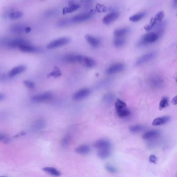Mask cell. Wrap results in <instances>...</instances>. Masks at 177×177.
<instances>
[{
  "instance_id": "6da1fadb",
  "label": "cell",
  "mask_w": 177,
  "mask_h": 177,
  "mask_svg": "<svg viewBox=\"0 0 177 177\" xmlns=\"http://www.w3.org/2000/svg\"><path fill=\"white\" fill-rule=\"evenodd\" d=\"M53 99V93L51 91H46L44 93L34 95L31 97V100L34 102L42 103L51 101Z\"/></svg>"
},
{
  "instance_id": "7a4b0ae2",
  "label": "cell",
  "mask_w": 177,
  "mask_h": 177,
  "mask_svg": "<svg viewBox=\"0 0 177 177\" xmlns=\"http://www.w3.org/2000/svg\"><path fill=\"white\" fill-rule=\"evenodd\" d=\"M160 36L155 32L147 33L142 38L140 41L138 43L139 46L146 45L155 42L157 41Z\"/></svg>"
},
{
  "instance_id": "3957f363",
  "label": "cell",
  "mask_w": 177,
  "mask_h": 177,
  "mask_svg": "<svg viewBox=\"0 0 177 177\" xmlns=\"http://www.w3.org/2000/svg\"><path fill=\"white\" fill-rule=\"evenodd\" d=\"M77 62L80 63L81 65L87 68L94 67L96 64L95 60L92 58L81 55H78Z\"/></svg>"
},
{
  "instance_id": "277c9868",
  "label": "cell",
  "mask_w": 177,
  "mask_h": 177,
  "mask_svg": "<svg viewBox=\"0 0 177 177\" xmlns=\"http://www.w3.org/2000/svg\"><path fill=\"white\" fill-rule=\"evenodd\" d=\"M70 40L69 38L63 37L53 41L47 45V48L49 49H56L67 44L70 42Z\"/></svg>"
},
{
  "instance_id": "5b68a950",
  "label": "cell",
  "mask_w": 177,
  "mask_h": 177,
  "mask_svg": "<svg viewBox=\"0 0 177 177\" xmlns=\"http://www.w3.org/2000/svg\"><path fill=\"white\" fill-rule=\"evenodd\" d=\"M156 52H154L146 54L141 56L139 57V58H138L136 61L135 65L137 66L142 65L144 64L149 62L152 60H153L156 57Z\"/></svg>"
},
{
  "instance_id": "8992f818",
  "label": "cell",
  "mask_w": 177,
  "mask_h": 177,
  "mask_svg": "<svg viewBox=\"0 0 177 177\" xmlns=\"http://www.w3.org/2000/svg\"><path fill=\"white\" fill-rule=\"evenodd\" d=\"M91 93V89L88 88L81 89L73 95V99L75 101H81L89 97Z\"/></svg>"
},
{
  "instance_id": "52a82bcc",
  "label": "cell",
  "mask_w": 177,
  "mask_h": 177,
  "mask_svg": "<svg viewBox=\"0 0 177 177\" xmlns=\"http://www.w3.org/2000/svg\"><path fill=\"white\" fill-rule=\"evenodd\" d=\"M150 85L153 89H160L164 86V81L162 78L158 75H153L150 78Z\"/></svg>"
},
{
  "instance_id": "ba28073f",
  "label": "cell",
  "mask_w": 177,
  "mask_h": 177,
  "mask_svg": "<svg viewBox=\"0 0 177 177\" xmlns=\"http://www.w3.org/2000/svg\"><path fill=\"white\" fill-rule=\"evenodd\" d=\"M91 14L90 13H84L80 14L74 16L70 19L71 23H80L82 22L87 21L91 18Z\"/></svg>"
},
{
  "instance_id": "9c48e42d",
  "label": "cell",
  "mask_w": 177,
  "mask_h": 177,
  "mask_svg": "<svg viewBox=\"0 0 177 177\" xmlns=\"http://www.w3.org/2000/svg\"><path fill=\"white\" fill-rule=\"evenodd\" d=\"M125 69V65L122 63H116L110 65L106 70L108 74H116L123 71Z\"/></svg>"
},
{
  "instance_id": "30bf717a",
  "label": "cell",
  "mask_w": 177,
  "mask_h": 177,
  "mask_svg": "<svg viewBox=\"0 0 177 177\" xmlns=\"http://www.w3.org/2000/svg\"><path fill=\"white\" fill-rule=\"evenodd\" d=\"M94 147L98 150L105 149H111V144L108 140L100 139L95 142L94 144Z\"/></svg>"
},
{
  "instance_id": "8fae6325",
  "label": "cell",
  "mask_w": 177,
  "mask_h": 177,
  "mask_svg": "<svg viewBox=\"0 0 177 177\" xmlns=\"http://www.w3.org/2000/svg\"><path fill=\"white\" fill-rule=\"evenodd\" d=\"M120 16L119 13L118 12H112L105 16L103 18L102 21L103 23L106 25H110L111 23L115 21Z\"/></svg>"
},
{
  "instance_id": "7c38bea8",
  "label": "cell",
  "mask_w": 177,
  "mask_h": 177,
  "mask_svg": "<svg viewBox=\"0 0 177 177\" xmlns=\"http://www.w3.org/2000/svg\"><path fill=\"white\" fill-rule=\"evenodd\" d=\"M160 135L159 131L155 129H152L148 131L142 136V139L145 140H152L156 139Z\"/></svg>"
},
{
  "instance_id": "4fadbf2b",
  "label": "cell",
  "mask_w": 177,
  "mask_h": 177,
  "mask_svg": "<svg viewBox=\"0 0 177 177\" xmlns=\"http://www.w3.org/2000/svg\"><path fill=\"white\" fill-rule=\"evenodd\" d=\"M85 38L87 42L89 43V44L94 48H97L100 45L101 41L100 40V39L95 36H93L91 34H86L85 36Z\"/></svg>"
},
{
  "instance_id": "5bb4252c",
  "label": "cell",
  "mask_w": 177,
  "mask_h": 177,
  "mask_svg": "<svg viewBox=\"0 0 177 177\" xmlns=\"http://www.w3.org/2000/svg\"><path fill=\"white\" fill-rule=\"evenodd\" d=\"M27 69V67L25 65H20L14 67L9 72V76L13 78L22 72H25Z\"/></svg>"
},
{
  "instance_id": "9a60e30c",
  "label": "cell",
  "mask_w": 177,
  "mask_h": 177,
  "mask_svg": "<svg viewBox=\"0 0 177 177\" xmlns=\"http://www.w3.org/2000/svg\"><path fill=\"white\" fill-rule=\"evenodd\" d=\"M169 120H170L169 116H162V117H158V118L154 119V120L152 122V125L154 126H161L162 125L166 124L168 122Z\"/></svg>"
},
{
  "instance_id": "2e32d148",
  "label": "cell",
  "mask_w": 177,
  "mask_h": 177,
  "mask_svg": "<svg viewBox=\"0 0 177 177\" xmlns=\"http://www.w3.org/2000/svg\"><path fill=\"white\" fill-rule=\"evenodd\" d=\"M18 48L21 52L25 53H34L37 51L36 47L30 45L29 43L21 45Z\"/></svg>"
},
{
  "instance_id": "e0dca14e",
  "label": "cell",
  "mask_w": 177,
  "mask_h": 177,
  "mask_svg": "<svg viewBox=\"0 0 177 177\" xmlns=\"http://www.w3.org/2000/svg\"><path fill=\"white\" fill-rule=\"evenodd\" d=\"M28 43L27 41L23 40L22 38H17L12 40L9 43V47L11 48H17L19 47L21 45Z\"/></svg>"
},
{
  "instance_id": "ac0fdd59",
  "label": "cell",
  "mask_w": 177,
  "mask_h": 177,
  "mask_svg": "<svg viewBox=\"0 0 177 177\" xmlns=\"http://www.w3.org/2000/svg\"><path fill=\"white\" fill-rule=\"evenodd\" d=\"M75 151L81 155H86L91 151V148L88 145L83 144L77 147Z\"/></svg>"
},
{
  "instance_id": "d6986e66",
  "label": "cell",
  "mask_w": 177,
  "mask_h": 177,
  "mask_svg": "<svg viewBox=\"0 0 177 177\" xmlns=\"http://www.w3.org/2000/svg\"><path fill=\"white\" fill-rule=\"evenodd\" d=\"M45 126H46V122L44 120H43L42 118H40L34 122L32 125V128L35 131H39L44 128Z\"/></svg>"
},
{
  "instance_id": "ffe728a7",
  "label": "cell",
  "mask_w": 177,
  "mask_h": 177,
  "mask_svg": "<svg viewBox=\"0 0 177 177\" xmlns=\"http://www.w3.org/2000/svg\"><path fill=\"white\" fill-rule=\"evenodd\" d=\"M80 5L76 3H73L70 5L68 7H65L63 9V14H67L74 12L75 11H77L78 9L80 8Z\"/></svg>"
},
{
  "instance_id": "44dd1931",
  "label": "cell",
  "mask_w": 177,
  "mask_h": 177,
  "mask_svg": "<svg viewBox=\"0 0 177 177\" xmlns=\"http://www.w3.org/2000/svg\"><path fill=\"white\" fill-rule=\"evenodd\" d=\"M43 170L48 173L50 175H52L53 176L56 177H59L61 175V172L60 171L57 170V169L52 167H46L43 168Z\"/></svg>"
},
{
  "instance_id": "7402d4cb",
  "label": "cell",
  "mask_w": 177,
  "mask_h": 177,
  "mask_svg": "<svg viewBox=\"0 0 177 177\" xmlns=\"http://www.w3.org/2000/svg\"><path fill=\"white\" fill-rule=\"evenodd\" d=\"M129 29L128 28H122L120 29L115 30L114 32V35L116 38H120L124 37L128 33Z\"/></svg>"
},
{
  "instance_id": "603a6c76",
  "label": "cell",
  "mask_w": 177,
  "mask_h": 177,
  "mask_svg": "<svg viewBox=\"0 0 177 177\" xmlns=\"http://www.w3.org/2000/svg\"><path fill=\"white\" fill-rule=\"evenodd\" d=\"M146 129V127L142 125H134L129 127V131L131 133H141Z\"/></svg>"
},
{
  "instance_id": "cb8c5ba5",
  "label": "cell",
  "mask_w": 177,
  "mask_h": 177,
  "mask_svg": "<svg viewBox=\"0 0 177 177\" xmlns=\"http://www.w3.org/2000/svg\"><path fill=\"white\" fill-rule=\"evenodd\" d=\"M111 153V149H105L102 150H98V155L101 159H105L108 158Z\"/></svg>"
},
{
  "instance_id": "d4e9b609",
  "label": "cell",
  "mask_w": 177,
  "mask_h": 177,
  "mask_svg": "<svg viewBox=\"0 0 177 177\" xmlns=\"http://www.w3.org/2000/svg\"><path fill=\"white\" fill-rule=\"evenodd\" d=\"M63 60L68 63H75L77 62L78 55L67 54L63 57Z\"/></svg>"
},
{
  "instance_id": "484cf974",
  "label": "cell",
  "mask_w": 177,
  "mask_h": 177,
  "mask_svg": "<svg viewBox=\"0 0 177 177\" xmlns=\"http://www.w3.org/2000/svg\"><path fill=\"white\" fill-rule=\"evenodd\" d=\"M146 13L145 12H141L131 16L129 19L130 21L132 22H138L143 19L144 17L146 16Z\"/></svg>"
},
{
  "instance_id": "4316f807",
  "label": "cell",
  "mask_w": 177,
  "mask_h": 177,
  "mask_svg": "<svg viewBox=\"0 0 177 177\" xmlns=\"http://www.w3.org/2000/svg\"><path fill=\"white\" fill-rule=\"evenodd\" d=\"M126 43V40L124 37L116 38H114L113 41V44L116 47H121L124 45Z\"/></svg>"
},
{
  "instance_id": "83f0119b",
  "label": "cell",
  "mask_w": 177,
  "mask_h": 177,
  "mask_svg": "<svg viewBox=\"0 0 177 177\" xmlns=\"http://www.w3.org/2000/svg\"><path fill=\"white\" fill-rule=\"evenodd\" d=\"M116 111L118 116H120V118H126L130 114V111H129L127 107Z\"/></svg>"
},
{
  "instance_id": "f1b7e54d",
  "label": "cell",
  "mask_w": 177,
  "mask_h": 177,
  "mask_svg": "<svg viewBox=\"0 0 177 177\" xmlns=\"http://www.w3.org/2000/svg\"><path fill=\"white\" fill-rule=\"evenodd\" d=\"M114 100V96L111 93L106 94L103 97V101L106 103H111Z\"/></svg>"
},
{
  "instance_id": "f546056e",
  "label": "cell",
  "mask_w": 177,
  "mask_h": 177,
  "mask_svg": "<svg viewBox=\"0 0 177 177\" xmlns=\"http://www.w3.org/2000/svg\"><path fill=\"white\" fill-rule=\"evenodd\" d=\"M115 107L116 110L121 109L123 108H126L127 105L126 103H125L124 101H122L120 99H117L115 103Z\"/></svg>"
},
{
  "instance_id": "4dcf8cb0",
  "label": "cell",
  "mask_w": 177,
  "mask_h": 177,
  "mask_svg": "<svg viewBox=\"0 0 177 177\" xmlns=\"http://www.w3.org/2000/svg\"><path fill=\"white\" fill-rule=\"evenodd\" d=\"M71 141V137L69 135H65L61 141V145L62 147H66L69 144Z\"/></svg>"
},
{
  "instance_id": "1f68e13d",
  "label": "cell",
  "mask_w": 177,
  "mask_h": 177,
  "mask_svg": "<svg viewBox=\"0 0 177 177\" xmlns=\"http://www.w3.org/2000/svg\"><path fill=\"white\" fill-rule=\"evenodd\" d=\"M23 15V13H22L20 11H16L10 14L9 15V18L11 19L15 20V19H18L20 18Z\"/></svg>"
},
{
  "instance_id": "d6a6232c",
  "label": "cell",
  "mask_w": 177,
  "mask_h": 177,
  "mask_svg": "<svg viewBox=\"0 0 177 177\" xmlns=\"http://www.w3.org/2000/svg\"><path fill=\"white\" fill-rule=\"evenodd\" d=\"M169 105V101L168 99L166 98V97H164L161 100H160V109H163L164 108H166Z\"/></svg>"
},
{
  "instance_id": "836d02e7",
  "label": "cell",
  "mask_w": 177,
  "mask_h": 177,
  "mask_svg": "<svg viewBox=\"0 0 177 177\" xmlns=\"http://www.w3.org/2000/svg\"><path fill=\"white\" fill-rule=\"evenodd\" d=\"M25 28L23 27L21 25H15L12 28L11 30L13 32L19 33H22L23 32H25Z\"/></svg>"
},
{
  "instance_id": "e575fe53",
  "label": "cell",
  "mask_w": 177,
  "mask_h": 177,
  "mask_svg": "<svg viewBox=\"0 0 177 177\" xmlns=\"http://www.w3.org/2000/svg\"><path fill=\"white\" fill-rule=\"evenodd\" d=\"M61 74H61V71L60 70L59 68L55 67L53 71L49 74V76H52L54 78H58V77L61 76Z\"/></svg>"
},
{
  "instance_id": "d590c367",
  "label": "cell",
  "mask_w": 177,
  "mask_h": 177,
  "mask_svg": "<svg viewBox=\"0 0 177 177\" xmlns=\"http://www.w3.org/2000/svg\"><path fill=\"white\" fill-rule=\"evenodd\" d=\"M0 141L5 144H8L11 142V139L7 135L0 133Z\"/></svg>"
},
{
  "instance_id": "8d00e7d4",
  "label": "cell",
  "mask_w": 177,
  "mask_h": 177,
  "mask_svg": "<svg viewBox=\"0 0 177 177\" xmlns=\"http://www.w3.org/2000/svg\"><path fill=\"white\" fill-rule=\"evenodd\" d=\"M105 168L106 170L109 171V173H115L118 172V170L115 167L112 166L110 164H106L105 166Z\"/></svg>"
},
{
  "instance_id": "74e56055",
  "label": "cell",
  "mask_w": 177,
  "mask_h": 177,
  "mask_svg": "<svg viewBox=\"0 0 177 177\" xmlns=\"http://www.w3.org/2000/svg\"><path fill=\"white\" fill-rule=\"evenodd\" d=\"M164 12L163 11H160L158 13H157V14L155 16L154 18L156 19L158 22H160L162 21V19L164 17Z\"/></svg>"
},
{
  "instance_id": "f35d334b",
  "label": "cell",
  "mask_w": 177,
  "mask_h": 177,
  "mask_svg": "<svg viewBox=\"0 0 177 177\" xmlns=\"http://www.w3.org/2000/svg\"><path fill=\"white\" fill-rule=\"evenodd\" d=\"M23 84L25 85V86L27 87L28 89H34V87L36 86V84L34 83L32 81H31L30 80H25L23 81Z\"/></svg>"
},
{
  "instance_id": "ab89813d",
  "label": "cell",
  "mask_w": 177,
  "mask_h": 177,
  "mask_svg": "<svg viewBox=\"0 0 177 177\" xmlns=\"http://www.w3.org/2000/svg\"><path fill=\"white\" fill-rule=\"evenodd\" d=\"M149 162H151L152 164H155L157 163V162L158 160V158H157V157L154 154H152L149 157Z\"/></svg>"
},
{
  "instance_id": "60d3db41",
  "label": "cell",
  "mask_w": 177,
  "mask_h": 177,
  "mask_svg": "<svg viewBox=\"0 0 177 177\" xmlns=\"http://www.w3.org/2000/svg\"><path fill=\"white\" fill-rule=\"evenodd\" d=\"M26 134H27V133H26L25 131H20V132L17 133V134H16L15 136H14L13 137H14V138H19V137L23 136H25V135H26Z\"/></svg>"
},
{
  "instance_id": "b9f144b4",
  "label": "cell",
  "mask_w": 177,
  "mask_h": 177,
  "mask_svg": "<svg viewBox=\"0 0 177 177\" xmlns=\"http://www.w3.org/2000/svg\"><path fill=\"white\" fill-rule=\"evenodd\" d=\"M109 82L108 81H102V82H101L99 83V85H98V87H105L107 85L109 84Z\"/></svg>"
},
{
  "instance_id": "7bdbcfd3",
  "label": "cell",
  "mask_w": 177,
  "mask_h": 177,
  "mask_svg": "<svg viewBox=\"0 0 177 177\" xmlns=\"http://www.w3.org/2000/svg\"><path fill=\"white\" fill-rule=\"evenodd\" d=\"M6 95L4 94H2V93H0V101H2L4 100L6 98Z\"/></svg>"
},
{
  "instance_id": "ee69618b",
  "label": "cell",
  "mask_w": 177,
  "mask_h": 177,
  "mask_svg": "<svg viewBox=\"0 0 177 177\" xmlns=\"http://www.w3.org/2000/svg\"><path fill=\"white\" fill-rule=\"evenodd\" d=\"M30 31H31V28H30L29 27L25 28V32L27 33H28Z\"/></svg>"
},
{
  "instance_id": "f6af8a7d",
  "label": "cell",
  "mask_w": 177,
  "mask_h": 177,
  "mask_svg": "<svg viewBox=\"0 0 177 177\" xmlns=\"http://www.w3.org/2000/svg\"><path fill=\"white\" fill-rule=\"evenodd\" d=\"M173 103L175 105L177 104V96H176L173 98Z\"/></svg>"
},
{
  "instance_id": "bcb514c9",
  "label": "cell",
  "mask_w": 177,
  "mask_h": 177,
  "mask_svg": "<svg viewBox=\"0 0 177 177\" xmlns=\"http://www.w3.org/2000/svg\"><path fill=\"white\" fill-rule=\"evenodd\" d=\"M173 4L176 7H177V0H173Z\"/></svg>"
}]
</instances>
